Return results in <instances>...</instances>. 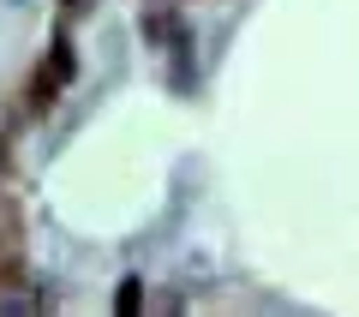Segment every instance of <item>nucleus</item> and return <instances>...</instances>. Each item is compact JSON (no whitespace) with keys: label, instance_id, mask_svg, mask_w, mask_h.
I'll list each match as a JSON object with an SVG mask.
<instances>
[{"label":"nucleus","instance_id":"nucleus-1","mask_svg":"<svg viewBox=\"0 0 359 317\" xmlns=\"http://www.w3.org/2000/svg\"><path fill=\"white\" fill-rule=\"evenodd\" d=\"M72 78H78V54H72V42H66V36H54V48L42 54V66L25 78V114H30V120H36V114H48V108L60 102V90L72 84Z\"/></svg>","mask_w":359,"mask_h":317},{"label":"nucleus","instance_id":"nucleus-2","mask_svg":"<svg viewBox=\"0 0 359 317\" xmlns=\"http://www.w3.org/2000/svg\"><path fill=\"white\" fill-rule=\"evenodd\" d=\"M25 234H30L25 203H18L13 191H0V252H25Z\"/></svg>","mask_w":359,"mask_h":317},{"label":"nucleus","instance_id":"nucleus-3","mask_svg":"<svg viewBox=\"0 0 359 317\" xmlns=\"http://www.w3.org/2000/svg\"><path fill=\"white\" fill-rule=\"evenodd\" d=\"M30 281V269H25V252H0V293H18Z\"/></svg>","mask_w":359,"mask_h":317},{"label":"nucleus","instance_id":"nucleus-4","mask_svg":"<svg viewBox=\"0 0 359 317\" xmlns=\"http://www.w3.org/2000/svg\"><path fill=\"white\" fill-rule=\"evenodd\" d=\"M138 305H144V281H138V276H126V281H120L114 311H120V317H138Z\"/></svg>","mask_w":359,"mask_h":317},{"label":"nucleus","instance_id":"nucleus-5","mask_svg":"<svg viewBox=\"0 0 359 317\" xmlns=\"http://www.w3.org/2000/svg\"><path fill=\"white\" fill-rule=\"evenodd\" d=\"M0 174H13V138H0Z\"/></svg>","mask_w":359,"mask_h":317},{"label":"nucleus","instance_id":"nucleus-6","mask_svg":"<svg viewBox=\"0 0 359 317\" xmlns=\"http://www.w3.org/2000/svg\"><path fill=\"white\" fill-rule=\"evenodd\" d=\"M84 6H90V0H66V13H60V18H66V25H72V18L84 13Z\"/></svg>","mask_w":359,"mask_h":317}]
</instances>
